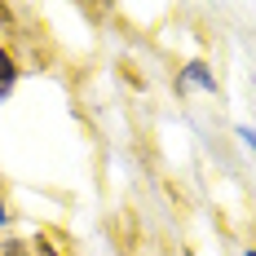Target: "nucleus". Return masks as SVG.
<instances>
[{
    "instance_id": "f257e3e1",
    "label": "nucleus",
    "mask_w": 256,
    "mask_h": 256,
    "mask_svg": "<svg viewBox=\"0 0 256 256\" xmlns=\"http://www.w3.org/2000/svg\"><path fill=\"white\" fill-rule=\"evenodd\" d=\"M14 80H18V66L9 62V53L0 49V102H4V98L14 93Z\"/></svg>"
},
{
    "instance_id": "f03ea898",
    "label": "nucleus",
    "mask_w": 256,
    "mask_h": 256,
    "mask_svg": "<svg viewBox=\"0 0 256 256\" xmlns=\"http://www.w3.org/2000/svg\"><path fill=\"white\" fill-rule=\"evenodd\" d=\"M186 84H199V88H208V93H216V80L204 71V62H190V66H186Z\"/></svg>"
},
{
    "instance_id": "7ed1b4c3",
    "label": "nucleus",
    "mask_w": 256,
    "mask_h": 256,
    "mask_svg": "<svg viewBox=\"0 0 256 256\" xmlns=\"http://www.w3.org/2000/svg\"><path fill=\"white\" fill-rule=\"evenodd\" d=\"M0 221H4V199H0Z\"/></svg>"
},
{
    "instance_id": "20e7f679",
    "label": "nucleus",
    "mask_w": 256,
    "mask_h": 256,
    "mask_svg": "<svg viewBox=\"0 0 256 256\" xmlns=\"http://www.w3.org/2000/svg\"><path fill=\"white\" fill-rule=\"evenodd\" d=\"M248 256H256V252H248Z\"/></svg>"
}]
</instances>
